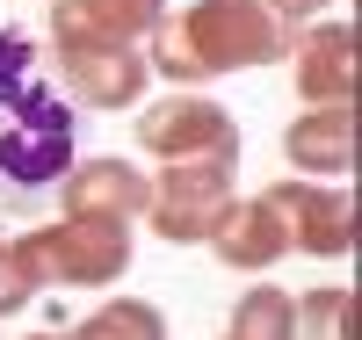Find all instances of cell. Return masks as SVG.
I'll return each mask as SVG.
<instances>
[{
	"mask_svg": "<svg viewBox=\"0 0 362 340\" xmlns=\"http://www.w3.org/2000/svg\"><path fill=\"white\" fill-rule=\"evenodd\" d=\"M218 340H232V333H218Z\"/></svg>",
	"mask_w": 362,
	"mask_h": 340,
	"instance_id": "cell-20",
	"label": "cell"
},
{
	"mask_svg": "<svg viewBox=\"0 0 362 340\" xmlns=\"http://www.w3.org/2000/svg\"><path fill=\"white\" fill-rule=\"evenodd\" d=\"M29 66H37V44H29L22 29H0V102H15V95H22Z\"/></svg>",
	"mask_w": 362,
	"mask_h": 340,
	"instance_id": "cell-16",
	"label": "cell"
},
{
	"mask_svg": "<svg viewBox=\"0 0 362 340\" xmlns=\"http://www.w3.org/2000/svg\"><path fill=\"white\" fill-rule=\"evenodd\" d=\"M167 22V0H51V51H138Z\"/></svg>",
	"mask_w": 362,
	"mask_h": 340,
	"instance_id": "cell-6",
	"label": "cell"
},
{
	"mask_svg": "<svg viewBox=\"0 0 362 340\" xmlns=\"http://www.w3.org/2000/svg\"><path fill=\"white\" fill-rule=\"evenodd\" d=\"M22 268L37 275V290H109L116 275H131V225L102 218H51L15 239Z\"/></svg>",
	"mask_w": 362,
	"mask_h": 340,
	"instance_id": "cell-2",
	"label": "cell"
},
{
	"mask_svg": "<svg viewBox=\"0 0 362 340\" xmlns=\"http://www.w3.org/2000/svg\"><path fill=\"white\" fill-rule=\"evenodd\" d=\"M239 196V167H160L145 174V232L167 246H196L218 232Z\"/></svg>",
	"mask_w": 362,
	"mask_h": 340,
	"instance_id": "cell-4",
	"label": "cell"
},
{
	"mask_svg": "<svg viewBox=\"0 0 362 340\" xmlns=\"http://www.w3.org/2000/svg\"><path fill=\"white\" fill-rule=\"evenodd\" d=\"M58 80H66V95H80V109H131L145 102V51H58Z\"/></svg>",
	"mask_w": 362,
	"mask_h": 340,
	"instance_id": "cell-10",
	"label": "cell"
},
{
	"mask_svg": "<svg viewBox=\"0 0 362 340\" xmlns=\"http://www.w3.org/2000/svg\"><path fill=\"white\" fill-rule=\"evenodd\" d=\"M268 210L283 218V239L290 254H312V261H348L355 246V203L341 181H276V189H261Z\"/></svg>",
	"mask_w": 362,
	"mask_h": 340,
	"instance_id": "cell-5",
	"label": "cell"
},
{
	"mask_svg": "<svg viewBox=\"0 0 362 340\" xmlns=\"http://www.w3.org/2000/svg\"><path fill=\"white\" fill-rule=\"evenodd\" d=\"M138 145L160 167H239V116L203 95H167L138 116Z\"/></svg>",
	"mask_w": 362,
	"mask_h": 340,
	"instance_id": "cell-3",
	"label": "cell"
},
{
	"mask_svg": "<svg viewBox=\"0 0 362 340\" xmlns=\"http://www.w3.org/2000/svg\"><path fill=\"white\" fill-rule=\"evenodd\" d=\"M283 58H290V29L261 0H189V8H167V22L153 29L145 73L174 80L181 95H203L225 73L283 66Z\"/></svg>",
	"mask_w": 362,
	"mask_h": 340,
	"instance_id": "cell-1",
	"label": "cell"
},
{
	"mask_svg": "<svg viewBox=\"0 0 362 340\" xmlns=\"http://www.w3.org/2000/svg\"><path fill=\"white\" fill-rule=\"evenodd\" d=\"M261 8H268V15H276L283 29H305L312 15H326V8H334V0H261Z\"/></svg>",
	"mask_w": 362,
	"mask_h": 340,
	"instance_id": "cell-18",
	"label": "cell"
},
{
	"mask_svg": "<svg viewBox=\"0 0 362 340\" xmlns=\"http://www.w3.org/2000/svg\"><path fill=\"white\" fill-rule=\"evenodd\" d=\"M290 326H297V297L283 283H254L232 304V340H290Z\"/></svg>",
	"mask_w": 362,
	"mask_h": 340,
	"instance_id": "cell-14",
	"label": "cell"
},
{
	"mask_svg": "<svg viewBox=\"0 0 362 340\" xmlns=\"http://www.w3.org/2000/svg\"><path fill=\"white\" fill-rule=\"evenodd\" d=\"M58 218H102V225L145 218V174L116 152H87L58 174Z\"/></svg>",
	"mask_w": 362,
	"mask_h": 340,
	"instance_id": "cell-9",
	"label": "cell"
},
{
	"mask_svg": "<svg viewBox=\"0 0 362 340\" xmlns=\"http://www.w3.org/2000/svg\"><path fill=\"white\" fill-rule=\"evenodd\" d=\"M203 246H210V254H218L232 275H268V268L290 254L283 218L268 210V196H232V210L218 218V232H210Z\"/></svg>",
	"mask_w": 362,
	"mask_h": 340,
	"instance_id": "cell-11",
	"label": "cell"
},
{
	"mask_svg": "<svg viewBox=\"0 0 362 340\" xmlns=\"http://www.w3.org/2000/svg\"><path fill=\"white\" fill-rule=\"evenodd\" d=\"M66 340H167V312L153 297H109L102 312L66 326Z\"/></svg>",
	"mask_w": 362,
	"mask_h": 340,
	"instance_id": "cell-13",
	"label": "cell"
},
{
	"mask_svg": "<svg viewBox=\"0 0 362 340\" xmlns=\"http://www.w3.org/2000/svg\"><path fill=\"white\" fill-rule=\"evenodd\" d=\"M290 80L305 109H355V29L348 22H305L290 29Z\"/></svg>",
	"mask_w": 362,
	"mask_h": 340,
	"instance_id": "cell-8",
	"label": "cell"
},
{
	"mask_svg": "<svg viewBox=\"0 0 362 340\" xmlns=\"http://www.w3.org/2000/svg\"><path fill=\"white\" fill-rule=\"evenodd\" d=\"M37 297V275L22 268V254H15V239H0V319H15L22 304Z\"/></svg>",
	"mask_w": 362,
	"mask_h": 340,
	"instance_id": "cell-17",
	"label": "cell"
},
{
	"mask_svg": "<svg viewBox=\"0 0 362 340\" xmlns=\"http://www.w3.org/2000/svg\"><path fill=\"white\" fill-rule=\"evenodd\" d=\"M348 283H319V290H305L297 297V326H290V340H355L348 333Z\"/></svg>",
	"mask_w": 362,
	"mask_h": 340,
	"instance_id": "cell-15",
	"label": "cell"
},
{
	"mask_svg": "<svg viewBox=\"0 0 362 340\" xmlns=\"http://www.w3.org/2000/svg\"><path fill=\"white\" fill-rule=\"evenodd\" d=\"M29 340H66V326H58V333H29Z\"/></svg>",
	"mask_w": 362,
	"mask_h": 340,
	"instance_id": "cell-19",
	"label": "cell"
},
{
	"mask_svg": "<svg viewBox=\"0 0 362 340\" xmlns=\"http://www.w3.org/2000/svg\"><path fill=\"white\" fill-rule=\"evenodd\" d=\"M283 160L297 181H341L355 167V109H305L283 131Z\"/></svg>",
	"mask_w": 362,
	"mask_h": 340,
	"instance_id": "cell-12",
	"label": "cell"
},
{
	"mask_svg": "<svg viewBox=\"0 0 362 340\" xmlns=\"http://www.w3.org/2000/svg\"><path fill=\"white\" fill-rule=\"evenodd\" d=\"M22 116L0 131V174L8 181H58L73 167V116L44 87H22Z\"/></svg>",
	"mask_w": 362,
	"mask_h": 340,
	"instance_id": "cell-7",
	"label": "cell"
}]
</instances>
